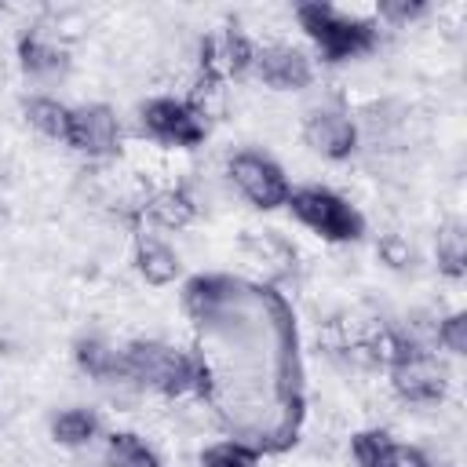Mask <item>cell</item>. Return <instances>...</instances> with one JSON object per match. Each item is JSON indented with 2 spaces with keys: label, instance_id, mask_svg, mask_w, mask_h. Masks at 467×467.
I'll return each instance as SVG.
<instances>
[{
  "label": "cell",
  "instance_id": "cell-1",
  "mask_svg": "<svg viewBox=\"0 0 467 467\" xmlns=\"http://www.w3.org/2000/svg\"><path fill=\"white\" fill-rule=\"evenodd\" d=\"M182 306L193 321V390L230 441L281 452L303 423V361L296 314L270 285L230 274L186 281Z\"/></svg>",
  "mask_w": 467,
  "mask_h": 467
},
{
  "label": "cell",
  "instance_id": "cell-2",
  "mask_svg": "<svg viewBox=\"0 0 467 467\" xmlns=\"http://www.w3.org/2000/svg\"><path fill=\"white\" fill-rule=\"evenodd\" d=\"M303 33L317 44L325 62H347L358 55H368L379 40V29L365 18H347L332 4H303L296 11Z\"/></svg>",
  "mask_w": 467,
  "mask_h": 467
},
{
  "label": "cell",
  "instance_id": "cell-3",
  "mask_svg": "<svg viewBox=\"0 0 467 467\" xmlns=\"http://www.w3.org/2000/svg\"><path fill=\"white\" fill-rule=\"evenodd\" d=\"M124 361V379H135L142 387H153L168 398H179L186 390H193V361L190 354L157 343V339H139L128 350H120Z\"/></svg>",
  "mask_w": 467,
  "mask_h": 467
},
{
  "label": "cell",
  "instance_id": "cell-4",
  "mask_svg": "<svg viewBox=\"0 0 467 467\" xmlns=\"http://www.w3.org/2000/svg\"><path fill=\"white\" fill-rule=\"evenodd\" d=\"M288 208L303 226H310L325 241H358L365 234V219L358 215V208L347 204L339 193H332L325 186L292 190L288 193Z\"/></svg>",
  "mask_w": 467,
  "mask_h": 467
},
{
  "label": "cell",
  "instance_id": "cell-5",
  "mask_svg": "<svg viewBox=\"0 0 467 467\" xmlns=\"http://www.w3.org/2000/svg\"><path fill=\"white\" fill-rule=\"evenodd\" d=\"M230 179L237 182V190L255 208H281V204H288L292 186H288L285 171L270 157H263L255 150H241V153L230 157Z\"/></svg>",
  "mask_w": 467,
  "mask_h": 467
},
{
  "label": "cell",
  "instance_id": "cell-6",
  "mask_svg": "<svg viewBox=\"0 0 467 467\" xmlns=\"http://www.w3.org/2000/svg\"><path fill=\"white\" fill-rule=\"evenodd\" d=\"M142 128L164 142V146H197L204 142L208 135V124L190 109V102H179V99H153L142 106Z\"/></svg>",
  "mask_w": 467,
  "mask_h": 467
},
{
  "label": "cell",
  "instance_id": "cell-7",
  "mask_svg": "<svg viewBox=\"0 0 467 467\" xmlns=\"http://www.w3.org/2000/svg\"><path fill=\"white\" fill-rule=\"evenodd\" d=\"M66 142L88 157H113L120 150V124L113 117V109L102 102L77 106V109H69Z\"/></svg>",
  "mask_w": 467,
  "mask_h": 467
},
{
  "label": "cell",
  "instance_id": "cell-8",
  "mask_svg": "<svg viewBox=\"0 0 467 467\" xmlns=\"http://www.w3.org/2000/svg\"><path fill=\"white\" fill-rule=\"evenodd\" d=\"M390 383L405 401H416V405H431L445 398V368L416 347L390 365Z\"/></svg>",
  "mask_w": 467,
  "mask_h": 467
},
{
  "label": "cell",
  "instance_id": "cell-9",
  "mask_svg": "<svg viewBox=\"0 0 467 467\" xmlns=\"http://www.w3.org/2000/svg\"><path fill=\"white\" fill-rule=\"evenodd\" d=\"M303 139H306V146H314L321 157L343 161V157H350L354 146H358V128H354V120H350L347 113H339V109H317V113L306 117Z\"/></svg>",
  "mask_w": 467,
  "mask_h": 467
},
{
  "label": "cell",
  "instance_id": "cell-10",
  "mask_svg": "<svg viewBox=\"0 0 467 467\" xmlns=\"http://www.w3.org/2000/svg\"><path fill=\"white\" fill-rule=\"evenodd\" d=\"M255 73L263 84L277 88V91H296V88H306L314 69H310V58L288 44H274V47H263L255 51Z\"/></svg>",
  "mask_w": 467,
  "mask_h": 467
},
{
  "label": "cell",
  "instance_id": "cell-11",
  "mask_svg": "<svg viewBox=\"0 0 467 467\" xmlns=\"http://www.w3.org/2000/svg\"><path fill=\"white\" fill-rule=\"evenodd\" d=\"M142 212H146V219L157 223L161 230H182V226L193 223L197 204H193V197H190L186 190H161V193H153V197L142 204Z\"/></svg>",
  "mask_w": 467,
  "mask_h": 467
},
{
  "label": "cell",
  "instance_id": "cell-12",
  "mask_svg": "<svg viewBox=\"0 0 467 467\" xmlns=\"http://www.w3.org/2000/svg\"><path fill=\"white\" fill-rule=\"evenodd\" d=\"M18 62H22V69L26 73H33V77H47V73H62L66 66H69V58H66V51L55 44V40H47L44 33H26L22 40H18Z\"/></svg>",
  "mask_w": 467,
  "mask_h": 467
},
{
  "label": "cell",
  "instance_id": "cell-13",
  "mask_svg": "<svg viewBox=\"0 0 467 467\" xmlns=\"http://www.w3.org/2000/svg\"><path fill=\"white\" fill-rule=\"evenodd\" d=\"M135 263H139V274L150 281V285H168L179 277V255L157 241V237H139V248H135Z\"/></svg>",
  "mask_w": 467,
  "mask_h": 467
},
{
  "label": "cell",
  "instance_id": "cell-14",
  "mask_svg": "<svg viewBox=\"0 0 467 467\" xmlns=\"http://www.w3.org/2000/svg\"><path fill=\"white\" fill-rule=\"evenodd\" d=\"M77 361H80V368H84L88 376H95V379H106V383L124 379L120 350H109L102 339H80V343H77Z\"/></svg>",
  "mask_w": 467,
  "mask_h": 467
},
{
  "label": "cell",
  "instance_id": "cell-15",
  "mask_svg": "<svg viewBox=\"0 0 467 467\" xmlns=\"http://www.w3.org/2000/svg\"><path fill=\"white\" fill-rule=\"evenodd\" d=\"M106 463L109 467H161L157 452L139 438V434H109V445H106Z\"/></svg>",
  "mask_w": 467,
  "mask_h": 467
},
{
  "label": "cell",
  "instance_id": "cell-16",
  "mask_svg": "<svg viewBox=\"0 0 467 467\" xmlns=\"http://www.w3.org/2000/svg\"><path fill=\"white\" fill-rule=\"evenodd\" d=\"M51 434L62 445H88L99 434V416L91 409H66L51 420Z\"/></svg>",
  "mask_w": 467,
  "mask_h": 467
},
{
  "label": "cell",
  "instance_id": "cell-17",
  "mask_svg": "<svg viewBox=\"0 0 467 467\" xmlns=\"http://www.w3.org/2000/svg\"><path fill=\"white\" fill-rule=\"evenodd\" d=\"M438 270L449 277H463L467 270V234L460 223H445L438 230Z\"/></svg>",
  "mask_w": 467,
  "mask_h": 467
},
{
  "label": "cell",
  "instance_id": "cell-18",
  "mask_svg": "<svg viewBox=\"0 0 467 467\" xmlns=\"http://www.w3.org/2000/svg\"><path fill=\"white\" fill-rule=\"evenodd\" d=\"M350 452H354V463H358V467H390V460H394V441H390V434H383V431H361V434H354Z\"/></svg>",
  "mask_w": 467,
  "mask_h": 467
},
{
  "label": "cell",
  "instance_id": "cell-19",
  "mask_svg": "<svg viewBox=\"0 0 467 467\" xmlns=\"http://www.w3.org/2000/svg\"><path fill=\"white\" fill-rule=\"evenodd\" d=\"M26 117H29V124L40 128L44 135L66 142V131H69V109H66L62 102H55V99H33V102H26Z\"/></svg>",
  "mask_w": 467,
  "mask_h": 467
},
{
  "label": "cell",
  "instance_id": "cell-20",
  "mask_svg": "<svg viewBox=\"0 0 467 467\" xmlns=\"http://www.w3.org/2000/svg\"><path fill=\"white\" fill-rule=\"evenodd\" d=\"M201 467H259V452L241 441H215L201 452Z\"/></svg>",
  "mask_w": 467,
  "mask_h": 467
},
{
  "label": "cell",
  "instance_id": "cell-21",
  "mask_svg": "<svg viewBox=\"0 0 467 467\" xmlns=\"http://www.w3.org/2000/svg\"><path fill=\"white\" fill-rule=\"evenodd\" d=\"M438 339H441L445 350H452V354H467V314H463V310L449 314V317L438 325Z\"/></svg>",
  "mask_w": 467,
  "mask_h": 467
},
{
  "label": "cell",
  "instance_id": "cell-22",
  "mask_svg": "<svg viewBox=\"0 0 467 467\" xmlns=\"http://www.w3.org/2000/svg\"><path fill=\"white\" fill-rule=\"evenodd\" d=\"M379 259H383L387 266L401 270V266H409L412 252H409V244H405V241H401L398 234H390V237H383V241H379Z\"/></svg>",
  "mask_w": 467,
  "mask_h": 467
},
{
  "label": "cell",
  "instance_id": "cell-23",
  "mask_svg": "<svg viewBox=\"0 0 467 467\" xmlns=\"http://www.w3.org/2000/svg\"><path fill=\"white\" fill-rule=\"evenodd\" d=\"M423 11H427L423 0H387V4H379V15L390 18V22H409V18L423 15Z\"/></svg>",
  "mask_w": 467,
  "mask_h": 467
},
{
  "label": "cell",
  "instance_id": "cell-24",
  "mask_svg": "<svg viewBox=\"0 0 467 467\" xmlns=\"http://www.w3.org/2000/svg\"><path fill=\"white\" fill-rule=\"evenodd\" d=\"M390 467H431V460H427L420 449H412V445H394Z\"/></svg>",
  "mask_w": 467,
  "mask_h": 467
}]
</instances>
